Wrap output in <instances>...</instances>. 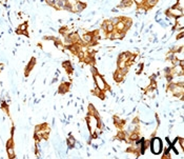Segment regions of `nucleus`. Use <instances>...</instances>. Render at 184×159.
<instances>
[{
	"mask_svg": "<svg viewBox=\"0 0 184 159\" xmlns=\"http://www.w3.org/2000/svg\"><path fill=\"white\" fill-rule=\"evenodd\" d=\"M93 77H94V81H95V84H96V88H98L99 90L103 91V92H106V91L110 90V86L106 83L104 78H103L100 74H97V75L93 76Z\"/></svg>",
	"mask_w": 184,
	"mask_h": 159,
	"instance_id": "nucleus-1",
	"label": "nucleus"
},
{
	"mask_svg": "<svg viewBox=\"0 0 184 159\" xmlns=\"http://www.w3.org/2000/svg\"><path fill=\"white\" fill-rule=\"evenodd\" d=\"M149 148L154 154H160L162 152V141L159 138H154L153 140L151 139Z\"/></svg>",
	"mask_w": 184,
	"mask_h": 159,
	"instance_id": "nucleus-2",
	"label": "nucleus"
},
{
	"mask_svg": "<svg viewBox=\"0 0 184 159\" xmlns=\"http://www.w3.org/2000/svg\"><path fill=\"white\" fill-rule=\"evenodd\" d=\"M14 138L13 135L11 136V138L6 141V152H8V158H15V151H14Z\"/></svg>",
	"mask_w": 184,
	"mask_h": 159,
	"instance_id": "nucleus-3",
	"label": "nucleus"
},
{
	"mask_svg": "<svg viewBox=\"0 0 184 159\" xmlns=\"http://www.w3.org/2000/svg\"><path fill=\"white\" fill-rule=\"evenodd\" d=\"M36 62H37V60H36L35 57H32L31 59H30L29 63L27 64V67H25V69H24V76L25 77H29L30 73H31L32 70H33L34 67L36 65Z\"/></svg>",
	"mask_w": 184,
	"mask_h": 159,
	"instance_id": "nucleus-4",
	"label": "nucleus"
},
{
	"mask_svg": "<svg viewBox=\"0 0 184 159\" xmlns=\"http://www.w3.org/2000/svg\"><path fill=\"white\" fill-rule=\"evenodd\" d=\"M70 86H71L70 82H62V83L59 86V88H58V93L61 95L65 94V93H68V90H70Z\"/></svg>",
	"mask_w": 184,
	"mask_h": 159,
	"instance_id": "nucleus-5",
	"label": "nucleus"
},
{
	"mask_svg": "<svg viewBox=\"0 0 184 159\" xmlns=\"http://www.w3.org/2000/svg\"><path fill=\"white\" fill-rule=\"evenodd\" d=\"M124 76L122 74V72L120 71V69H117L116 71L114 72V80L117 82V83H120V82L123 81V79H124Z\"/></svg>",
	"mask_w": 184,
	"mask_h": 159,
	"instance_id": "nucleus-6",
	"label": "nucleus"
},
{
	"mask_svg": "<svg viewBox=\"0 0 184 159\" xmlns=\"http://www.w3.org/2000/svg\"><path fill=\"white\" fill-rule=\"evenodd\" d=\"M62 67H64V70H65V72L68 73V75H70V77H71L74 72V67H72V63H71L70 60H66V61L62 62Z\"/></svg>",
	"mask_w": 184,
	"mask_h": 159,
	"instance_id": "nucleus-7",
	"label": "nucleus"
},
{
	"mask_svg": "<svg viewBox=\"0 0 184 159\" xmlns=\"http://www.w3.org/2000/svg\"><path fill=\"white\" fill-rule=\"evenodd\" d=\"M74 8H75L76 13H80L86 8V3H85V2H82V1L77 0V1H76V3L74 4Z\"/></svg>",
	"mask_w": 184,
	"mask_h": 159,
	"instance_id": "nucleus-8",
	"label": "nucleus"
},
{
	"mask_svg": "<svg viewBox=\"0 0 184 159\" xmlns=\"http://www.w3.org/2000/svg\"><path fill=\"white\" fill-rule=\"evenodd\" d=\"M27 28H29V22H27V21L21 23V24L16 29V34L17 35H20L22 31H27Z\"/></svg>",
	"mask_w": 184,
	"mask_h": 159,
	"instance_id": "nucleus-9",
	"label": "nucleus"
},
{
	"mask_svg": "<svg viewBox=\"0 0 184 159\" xmlns=\"http://www.w3.org/2000/svg\"><path fill=\"white\" fill-rule=\"evenodd\" d=\"M133 0H122L121 3L119 4V8H131L133 5Z\"/></svg>",
	"mask_w": 184,
	"mask_h": 159,
	"instance_id": "nucleus-10",
	"label": "nucleus"
},
{
	"mask_svg": "<svg viewBox=\"0 0 184 159\" xmlns=\"http://www.w3.org/2000/svg\"><path fill=\"white\" fill-rule=\"evenodd\" d=\"M75 143H76L75 138H74L73 136H70V137H68V145L71 148V149L75 147Z\"/></svg>",
	"mask_w": 184,
	"mask_h": 159,
	"instance_id": "nucleus-11",
	"label": "nucleus"
},
{
	"mask_svg": "<svg viewBox=\"0 0 184 159\" xmlns=\"http://www.w3.org/2000/svg\"><path fill=\"white\" fill-rule=\"evenodd\" d=\"M59 33L60 34L62 35L63 37H65V36H68V34H70V32H68V27H62L61 29L59 30Z\"/></svg>",
	"mask_w": 184,
	"mask_h": 159,
	"instance_id": "nucleus-12",
	"label": "nucleus"
},
{
	"mask_svg": "<svg viewBox=\"0 0 184 159\" xmlns=\"http://www.w3.org/2000/svg\"><path fill=\"white\" fill-rule=\"evenodd\" d=\"M1 109L4 111V112L6 113V114L8 115V116H10V110H8V104L6 103V102H4V101L2 102V103H1Z\"/></svg>",
	"mask_w": 184,
	"mask_h": 159,
	"instance_id": "nucleus-13",
	"label": "nucleus"
},
{
	"mask_svg": "<svg viewBox=\"0 0 184 159\" xmlns=\"http://www.w3.org/2000/svg\"><path fill=\"white\" fill-rule=\"evenodd\" d=\"M90 72H92L93 76H95V75H97V74H99L98 70H97V67H95V65H90Z\"/></svg>",
	"mask_w": 184,
	"mask_h": 159,
	"instance_id": "nucleus-14",
	"label": "nucleus"
},
{
	"mask_svg": "<svg viewBox=\"0 0 184 159\" xmlns=\"http://www.w3.org/2000/svg\"><path fill=\"white\" fill-rule=\"evenodd\" d=\"M109 20H110V22H112L113 24H114V25H116L117 23H118L119 21H120V17H114V18L109 19Z\"/></svg>",
	"mask_w": 184,
	"mask_h": 159,
	"instance_id": "nucleus-15",
	"label": "nucleus"
},
{
	"mask_svg": "<svg viewBox=\"0 0 184 159\" xmlns=\"http://www.w3.org/2000/svg\"><path fill=\"white\" fill-rule=\"evenodd\" d=\"M144 0H133V2H135L136 4H137V6H140L142 3H143Z\"/></svg>",
	"mask_w": 184,
	"mask_h": 159,
	"instance_id": "nucleus-16",
	"label": "nucleus"
},
{
	"mask_svg": "<svg viewBox=\"0 0 184 159\" xmlns=\"http://www.w3.org/2000/svg\"><path fill=\"white\" fill-rule=\"evenodd\" d=\"M182 38H183V32L181 31L180 33H179V35H177L176 39H177V40H179V39H182Z\"/></svg>",
	"mask_w": 184,
	"mask_h": 159,
	"instance_id": "nucleus-17",
	"label": "nucleus"
},
{
	"mask_svg": "<svg viewBox=\"0 0 184 159\" xmlns=\"http://www.w3.org/2000/svg\"><path fill=\"white\" fill-rule=\"evenodd\" d=\"M143 67H144L143 63H140V64H139V71L137 72V74H141V71L143 70Z\"/></svg>",
	"mask_w": 184,
	"mask_h": 159,
	"instance_id": "nucleus-18",
	"label": "nucleus"
}]
</instances>
